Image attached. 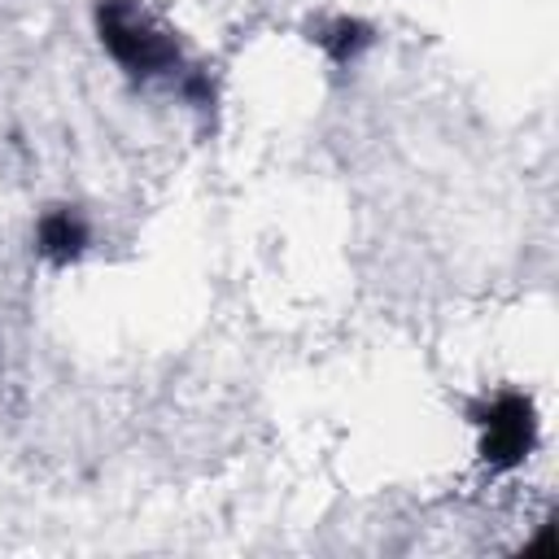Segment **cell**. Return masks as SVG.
Returning <instances> with one entry per match:
<instances>
[{
	"label": "cell",
	"mask_w": 559,
	"mask_h": 559,
	"mask_svg": "<svg viewBox=\"0 0 559 559\" xmlns=\"http://www.w3.org/2000/svg\"><path fill=\"white\" fill-rule=\"evenodd\" d=\"M533 406L528 397H498L485 415V459L493 463H520V454H528L533 445Z\"/></svg>",
	"instance_id": "cell-2"
},
{
	"label": "cell",
	"mask_w": 559,
	"mask_h": 559,
	"mask_svg": "<svg viewBox=\"0 0 559 559\" xmlns=\"http://www.w3.org/2000/svg\"><path fill=\"white\" fill-rule=\"evenodd\" d=\"M100 22V44L114 52L118 66L131 74H170L179 66V48L166 31H157L135 4L127 0H105L96 9Z\"/></svg>",
	"instance_id": "cell-1"
},
{
	"label": "cell",
	"mask_w": 559,
	"mask_h": 559,
	"mask_svg": "<svg viewBox=\"0 0 559 559\" xmlns=\"http://www.w3.org/2000/svg\"><path fill=\"white\" fill-rule=\"evenodd\" d=\"M83 245H87V227L74 210H48L39 218V253H48L57 262H70V258L83 253Z\"/></svg>",
	"instance_id": "cell-3"
}]
</instances>
